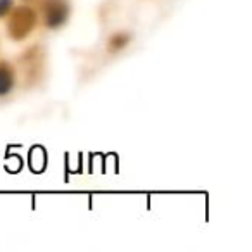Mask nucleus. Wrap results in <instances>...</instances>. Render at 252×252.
<instances>
[{"mask_svg":"<svg viewBox=\"0 0 252 252\" xmlns=\"http://www.w3.org/2000/svg\"><path fill=\"white\" fill-rule=\"evenodd\" d=\"M9 4H11V0H0V16H2L5 11H7Z\"/></svg>","mask_w":252,"mask_h":252,"instance_id":"f257e3e1","label":"nucleus"}]
</instances>
